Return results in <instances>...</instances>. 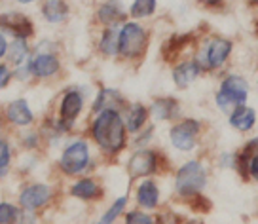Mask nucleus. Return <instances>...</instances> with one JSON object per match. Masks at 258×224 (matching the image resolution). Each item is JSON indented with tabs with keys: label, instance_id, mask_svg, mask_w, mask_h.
<instances>
[{
	"label": "nucleus",
	"instance_id": "9",
	"mask_svg": "<svg viewBox=\"0 0 258 224\" xmlns=\"http://www.w3.org/2000/svg\"><path fill=\"white\" fill-rule=\"evenodd\" d=\"M84 104H86V95H84L82 89H78V88L67 89L63 95H61L55 118L61 122L69 131H73L74 124H76V120L80 118L82 110H84Z\"/></svg>",
	"mask_w": 258,
	"mask_h": 224
},
{
	"label": "nucleus",
	"instance_id": "32",
	"mask_svg": "<svg viewBox=\"0 0 258 224\" xmlns=\"http://www.w3.org/2000/svg\"><path fill=\"white\" fill-rule=\"evenodd\" d=\"M125 222L127 224H152L156 222V218L152 215H148L145 211H129L125 215Z\"/></svg>",
	"mask_w": 258,
	"mask_h": 224
},
{
	"label": "nucleus",
	"instance_id": "13",
	"mask_svg": "<svg viewBox=\"0 0 258 224\" xmlns=\"http://www.w3.org/2000/svg\"><path fill=\"white\" fill-rule=\"evenodd\" d=\"M4 118H6V124H10L12 128L25 129L31 128L32 124H34V112H32L29 101L23 99V97H19V99H14V101H10L6 104Z\"/></svg>",
	"mask_w": 258,
	"mask_h": 224
},
{
	"label": "nucleus",
	"instance_id": "18",
	"mask_svg": "<svg viewBox=\"0 0 258 224\" xmlns=\"http://www.w3.org/2000/svg\"><path fill=\"white\" fill-rule=\"evenodd\" d=\"M125 106H127V101H125V97L121 95L118 89L103 88L99 89V93L95 95V101L91 103V112L97 114V112L108 110V108L121 112L125 110Z\"/></svg>",
	"mask_w": 258,
	"mask_h": 224
},
{
	"label": "nucleus",
	"instance_id": "22",
	"mask_svg": "<svg viewBox=\"0 0 258 224\" xmlns=\"http://www.w3.org/2000/svg\"><path fill=\"white\" fill-rule=\"evenodd\" d=\"M125 116H123V120H125V128H127L129 133H139L143 128H146V122L150 118V108L145 106L143 103H133V104H127L125 106Z\"/></svg>",
	"mask_w": 258,
	"mask_h": 224
},
{
	"label": "nucleus",
	"instance_id": "33",
	"mask_svg": "<svg viewBox=\"0 0 258 224\" xmlns=\"http://www.w3.org/2000/svg\"><path fill=\"white\" fill-rule=\"evenodd\" d=\"M154 137V126H148V128H143L139 133H135V141H133V146L135 148H143V146H148V143L152 141Z\"/></svg>",
	"mask_w": 258,
	"mask_h": 224
},
{
	"label": "nucleus",
	"instance_id": "23",
	"mask_svg": "<svg viewBox=\"0 0 258 224\" xmlns=\"http://www.w3.org/2000/svg\"><path fill=\"white\" fill-rule=\"evenodd\" d=\"M99 51L105 57H116L120 55V27H103L101 38H99Z\"/></svg>",
	"mask_w": 258,
	"mask_h": 224
},
{
	"label": "nucleus",
	"instance_id": "36",
	"mask_svg": "<svg viewBox=\"0 0 258 224\" xmlns=\"http://www.w3.org/2000/svg\"><path fill=\"white\" fill-rule=\"evenodd\" d=\"M8 46H10L8 36L0 31V61H4L6 55H8Z\"/></svg>",
	"mask_w": 258,
	"mask_h": 224
},
{
	"label": "nucleus",
	"instance_id": "24",
	"mask_svg": "<svg viewBox=\"0 0 258 224\" xmlns=\"http://www.w3.org/2000/svg\"><path fill=\"white\" fill-rule=\"evenodd\" d=\"M234 167L243 173V177L252 179L258 183V150H250V148H243V152L235 156Z\"/></svg>",
	"mask_w": 258,
	"mask_h": 224
},
{
	"label": "nucleus",
	"instance_id": "20",
	"mask_svg": "<svg viewBox=\"0 0 258 224\" xmlns=\"http://www.w3.org/2000/svg\"><path fill=\"white\" fill-rule=\"evenodd\" d=\"M71 6L67 0H42L40 16L49 25H61L69 19Z\"/></svg>",
	"mask_w": 258,
	"mask_h": 224
},
{
	"label": "nucleus",
	"instance_id": "19",
	"mask_svg": "<svg viewBox=\"0 0 258 224\" xmlns=\"http://www.w3.org/2000/svg\"><path fill=\"white\" fill-rule=\"evenodd\" d=\"M150 116L158 122H173L180 116V103L175 97H156L150 104Z\"/></svg>",
	"mask_w": 258,
	"mask_h": 224
},
{
	"label": "nucleus",
	"instance_id": "12",
	"mask_svg": "<svg viewBox=\"0 0 258 224\" xmlns=\"http://www.w3.org/2000/svg\"><path fill=\"white\" fill-rule=\"evenodd\" d=\"M0 31L10 38H25L34 36V23L29 16L21 12H4L0 14Z\"/></svg>",
	"mask_w": 258,
	"mask_h": 224
},
{
	"label": "nucleus",
	"instance_id": "7",
	"mask_svg": "<svg viewBox=\"0 0 258 224\" xmlns=\"http://www.w3.org/2000/svg\"><path fill=\"white\" fill-rule=\"evenodd\" d=\"M160 152H156L148 146H143L129 156L127 163H125V171L131 179H146V177L160 173Z\"/></svg>",
	"mask_w": 258,
	"mask_h": 224
},
{
	"label": "nucleus",
	"instance_id": "8",
	"mask_svg": "<svg viewBox=\"0 0 258 224\" xmlns=\"http://www.w3.org/2000/svg\"><path fill=\"white\" fill-rule=\"evenodd\" d=\"M200 133H202V122L186 118V120L177 122L169 129V143L178 152H192L198 146Z\"/></svg>",
	"mask_w": 258,
	"mask_h": 224
},
{
	"label": "nucleus",
	"instance_id": "30",
	"mask_svg": "<svg viewBox=\"0 0 258 224\" xmlns=\"http://www.w3.org/2000/svg\"><path fill=\"white\" fill-rule=\"evenodd\" d=\"M42 143H44V139H42L40 131H32L31 128H25V131L21 133V143H19L25 150H29V152L38 150Z\"/></svg>",
	"mask_w": 258,
	"mask_h": 224
},
{
	"label": "nucleus",
	"instance_id": "16",
	"mask_svg": "<svg viewBox=\"0 0 258 224\" xmlns=\"http://www.w3.org/2000/svg\"><path fill=\"white\" fill-rule=\"evenodd\" d=\"M69 194L76 198V200L82 201H99L103 196H105V190L103 186L97 183L95 179L91 177H82L78 181H74L69 188Z\"/></svg>",
	"mask_w": 258,
	"mask_h": 224
},
{
	"label": "nucleus",
	"instance_id": "40",
	"mask_svg": "<svg viewBox=\"0 0 258 224\" xmlns=\"http://www.w3.org/2000/svg\"><path fill=\"white\" fill-rule=\"evenodd\" d=\"M6 175H8V169H2V167H0V179H4Z\"/></svg>",
	"mask_w": 258,
	"mask_h": 224
},
{
	"label": "nucleus",
	"instance_id": "26",
	"mask_svg": "<svg viewBox=\"0 0 258 224\" xmlns=\"http://www.w3.org/2000/svg\"><path fill=\"white\" fill-rule=\"evenodd\" d=\"M192 42V36H188V34H178V36H171L167 44L161 48V53L163 57L167 59V61H175L186 48H188V44Z\"/></svg>",
	"mask_w": 258,
	"mask_h": 224
},
{
	"label": "nucleus",
	"instance_id": "15",
	"mask_svg": "<svg viewBox=\"0 0 258 224\" xmlns=\"http://www.w3.org/2000/svg\"><path fill=\"white\" fill-rule=\"evenodd\" d=\"M135 200H137L139 207L145 209V211H154V209L160 207L161 192L158 183L150 177L143 179L137 188H135Z\"/></svg>",
	"mask_w": 258,
	"mask_h": 224
},
{
	"label": "nucleus",
	"instance_id": "6",
	"mask_svg": "<svg viewBox=\"0 0 258 224\" xmlns=\"http://www.w3.org/2000/svg\"><path fill=\"white\" fill-rule=\"evenodd\" d=\"M232 49H234V44L228 38L213 36L211 40H205V44L200 48L198 55H196V61L200 63L203 71H218L230 59Z\"/></svg>",
	"mask_w": 258,
	"mask_h": 224
},
{
	"label": "nucleus",
	"instance_id": "31",
	"mask_svg": "<svg viewBox=\"0 0 258 224\" xmlns=\"http://www.w3.org/2000/svg\"><path fill=\"white\" fill-rule=\"evenodd\" d=\"M12 160H14L12 144L8 143V139H4V137L0 135V167L10 169V165H12Z\"/></svg>",
	"mask_w": 258,
	"mask_h": 224
},
{
	"label": "nucleus",
	"instance_id": "1",
	"mask_svg": "<svg viewBox=\"0 0 258 224\" xmlns=\"http://www.w3.org/2000/svg\"><path fill=\"white\" fill-rule=\"evenodd\" d=\"M127 128L120 110H101L89 124V135L105 156H118L127 146Z\"/></svg>",
	"mask_w": 258,
	"mask_h": 224
},
{
	"label": "nucleus",
	"instance_id": "14",
	"mask_svg": "<svg viewBox=\"0 0 258 224\" xmlns=\"http://www.w3.org/2000/svg\"><path fill=\"white\" fill-rule=\"evenodd\" d=\"M127 10L121 0H103L95 10V19L103 27H112L121 25L127 19Z\"/></svg>",
	"mask_w": 258,
	"mask_h": 224
},
{
	"label": "nucleus",
	"instance_id": "25",
	"mask_svg": "<svg viewBox=\"0 0 258 224\" xmlns=\"http://www.w3.org/2000/svg\"><path fill=\"white\" fill-rule=\"evenodd\" d=\"M31 55V46H29V40H25V38H12L8 46V63L12 67H19V65H23L27 59Z\"/></svg>",
	"mask_w": 258,
	"mask_h": 224
},
{
	"label": "nucleus",
	"instance_id": "3",
	"mask_svg": "<svg viewBox=\"0 0 258 224\" xmlns=\"http://www.w3.org/2000/svg\"><path fill=\"white\" fill-rule=\"evenodd\" d=\"M150 34L139 21H123L120 27V55L127 61H139L146 53Z\"/></svg>",
	"mask_w": 258,
	"mask_h": 224
},
{
	"label": "nucleus",
	"instance_id": "4",
	"mask_svg": "<svg viewBox=\"0 0 258 224\" xmlns=\"http://www.w3.org/2000/svg\"><path fill=\"white\" fill-rule=\"evenodd\" d=\"M207 186V169L200 160H190L182 163L175 173V192L180 198H192L202 194Z\"/></svg>",
	"mask_w": 258,
	"mask_h": 224
},
{
	"label": "nucleus",
	"instance_id": "17",
	"mask_svg": "<svg viewBox=\"0 0 258 224\" xmlns=\"http://www.w3.org/2000/svg\"><path fill=\"white\" fill-rule=\"evenodd\" d=\"M203 72V69L200 67V63L196 59H186L180 61L173 67V82L178 89H186L188 86H192L194 82L200 78V74Z\"/></svg>",
	"mask_w": 258,
	"mask_h": 224
},
{
	"label": "nucleus",
	"instance_id": "2",
	"mask_svg": "<svg viewBox=\"0 0 258 224\" xmlns=\"http://www.w3.org/2000/svg\"><path fill=\"white\" fill-rule=\"evenodd\" d=\"M93 163V156H91V146L86 139H73L64 144L63 152L57 160V167L59 171L67 177H78L89 171Z\"/></svg>",
	"mask_w": 258,
	"mask_h": 224
},
{
	"label": "nucleus",
	"instance_id": "37",
	"mask_svg": "<svg viewBox=\"0 0 258 224\" xmlns=\"http://www.w3.org/2000/svg\"><path fill=\"white\" fill-rule=\"evenodd\" d=\"M19 6H31V4H36V2H42V0H14Z\"/></svg>",
	"mask_w": 258,
	"mask_h": 224
},
{
	"label": "nucleus",
	"instance_id": "10",
	"mask_svg": "<svg viewBox=\"0 0 258 224\" xmlns=\"http://www.w3.org/2000/svg\"><path fill=\"white\" fill-rule=\"evenodd\" d=\"M32 80H49L61 72V59L53 51H36L25 61Z\"/></svg>",
	"mask_w": 258,
	"mask_h": 224
},
{
	"label": "nucleus",
	"instance_id": "29",
	"mask_svg": "<svg viewBox=\"0 0 258 224\" xmlns=\"http://www.w3.org/2000/svg\"><path fill=\"white\" fill-rule=\"evenodd\" d=\"M127 201H129L127 196H120V198H116L112 205L106 209L105 213H103V216L99 218V222L101 224L116 222V220H118V216L123 215V211H125V207H127Z\"/></svg>",
	"mask_w": 258,
	"mask_h": 224
},
{
	"label": "nucleus",
	"instance_id": "39",
	"mask_svg": "<svg viewBox=\"0 0 258 224\" xmlns=\"http://www.w3.org/2000/svg\"><path fill=\"white\" fill-rule=\"evenodd\" d=\"M247 4L252 6V8H258V0H247Z\"/></svg>",
	"mask_w": 258,
	"mask_h": 224
},
{
	"label": "nucleus",
	"instance_id": "34",
	"mask_svg": "<svg viewBox=\"0 0 258 224\" xmlns=\"http://www.w3.org/2000/svg\"><path fill=\"white\" fill-rule=\"evenodd\" d=\"M14 80V71H12V67L8 63H2L0 61V91L2 89H6L12 84Z\"/></svg>",
	"mask_w": 258,
	"mask_h": 224
},
{
	"label": "nucleus",
	"instance_id": "28",
	"mask_svg": "<svg viewBox=\"0 0 258 224\" xmlns=\"http://www.w3.org/2000/svg\"><path fill=\"white\" fill-rule=\"evenodd\" d=\"M23 218V209L19 203L12 201H0V224H16L21 222Z\"/></svg>",
	"mask_w": 258,
	"mask_h": 224
},
{
	"label": "nucleus",
	"instance_id": "5",
	"mask_svg": "<svg viewBox=\"0 0 258 224\" xmlns=\"http://www.w3.org/2000/svg\"><path fill=\"white\" fill-rule=\"evenodd\" d=\"M249 99V82L239 74H228L220 82L215 103L222 112L230 114L237 104H245Z\"/></svg>",
	"mask_w": 258,
	"mask_h": 224
},
{
	"label": "nucleus",
	"instance_id": "35",
	"mask_svg": "<svg viewBox=\"0 0 258 224\" xmlns=\"http://www.w3.org/2000/svg\"><path fill=\"white\" fill-rule=\"evenodd\" d=\"M196 2L207 10H218L226 4V0H196Z\"/></svg>",
	"mask_w": 258,
	"mask_h": 224
},
{
	"label": "nucleus",
	"instance_id": "11",
	"mask_svg": "<svg viewBox=\"0 0 258 224\" xmlns=\"http://www.w3.org/2000/svg\"><path fill=\"white\" fill-rule=\"evenodd\" d=\"M53 200V188L46 183H29L19 190L17 203L25 211H40Z\"/></svg>",
	"mask_w": 258,
	"mask_h": 224
},
{
	"label": "nucleus",
	"instance_id": "27",
	"mask_svg": "<svg viewBox=\"0 0 258 224\" xmlns=\"http://www.w3.org/2000/svg\"><path fill=\"white\" fill-rule=\"evenodd\" d=\"M158 10V0H133L129 4L127 14L131 19H146V17H152Z\"/></svg>",
	"mask_w": 258,
	"mask_h": 224
},
{
	"label": "nucleus",
	"instance_id": "41",
	"mask_svg": "<svg viewBox=\"0 0 258 224\" xmlns=\"http://www.w3.org/2000/svg\"><path fill=\"white\" fill-rule=\"evenodd\" d=\"M254 31H256V34H258V21H256V25H254Z\"/></svg>",
	"mask_w": 258,
	"mask_h": 224
},
{
	"label": "nucleus",
	"instance_id": "38",
	"mask_svg": "<svg viewBox=\"0 0 258 224\" xmlns=\"http://www.w3.org/2000/svg\"><path fill=\"white\" fill-rule=\"evenodd\" d=\"M4 124H6V118H4V114L0 112V133H2V129H4Z\"/></svg>",
	"mask_w": 258,
	"mask_h": 224
},
{
	"label": "nucleus",
	"instance_id": "21",
	"mask_svg": "<svg viewBox=\"0 0 258 224\" xmlns=\"http://www.w3.org/2000/svg\"><path fill=\"white\" fill-rule=\"evenodd\" d=\"M228 122H230L232 129L239 131V133H247L256 126V110L247 104H237L234 110L230 112Z\"/></svg>",
	"mask_w": 258,
	"mask_h": 224
}]
</instances>
